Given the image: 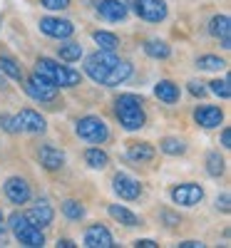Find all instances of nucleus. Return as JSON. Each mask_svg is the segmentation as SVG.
<instances>
[{"mask_svg":"<svg viewBox=\"0 0 231 248\" xmlns=\"http://www.w3.org/2000/svg\"><path fill=\"white\" fill-rule=\"evenodd\" d=\"M25 92L35 99V102H55L57 99V87L52 85L50 79H45L43 75H37V72H33L30 77H28V85H25Z\"/></svg>","mask_w":231,"mask_h":248,"instance_id":"6","label":"nucleus"},{"mask_svg":"<svg viewBox=\"0 0 231 248\" xmlns=\"http://www.w3.org/2000/svg\"><path fill=\"white\" fill-rule=\"evenodd\" d=\"M194 122L204 129H214L224 122V112L219 107H212V105H204V107H197L194 109Z\"/></svg>","mask_w":231,"mask_h":248,"instance_id":"14","label":"nucleus"},{"mask_svg":"<svg viewBox=\"0 0 231 248\" xmlns=\"http://www.w3.org/2000/svg\"><path fill=\"white\" fill-rule=\"evenodd\" d=\"M209 85H212L209 90H212L214 94H219L221 99H229V97H231V87H229V79H212V82H209Z\"/></svg>","mask_w":231,"mask_h":248,"instance_id":"31","label":"nucleus"},{"mask_svg":"<svg viewBox=\"0 0 231 248\" xmlns=\"http://www.w3.org/2000/svg\"><path fill=\"white\" fill-rule=\"evenodd\" d=\"M5 196H8V201H13L17 206L28 203L30 201V184L23 176H10L5 181Z\"/></svg>","mask_w":231,"mask_h":248,"instance_id":"12","label":"nucleus"},{"mask_svg":"<svg viewBox=\"0 0 231 248\" xmlns=\"http://www.w3.org/2000/svg\"><path fill=\"white\" fill-rule=\"evenodd\" d=\"M197 67L199 70H206V72H219V70L226 67V62L221 57H216V55H201L197 60Z\"/></svg>","mask_w":231,"mask_h":248,"instance_id":"26","label":"nucleus"},{"mask_svg":"<svg viewBox=\"0 0 231 248\" xmlns=\"http://www.w3.org/2000/svg\"><path fill=\"white\" fill-rule=\"evenodd\" d=\"M206 171L212 176H221L224 174V159L219 156V152H209L206 154Z\"/></svg>","mask_w":231,"mask_h":248,"instance_id":"30","label":"nucleus"},{"mask_svg":"<svg viewBox=\"0 0 231 248\" xmlns=\"http://www.w3.org/2000/svg\"><path fill=\"white\" fill-rule=\"evenodd\" d=\"M5 87H8V82H5V77H3V75H0V90H5Z\"/></svg>","mask_w":231,"mask_h":248,"instance_id":"42","label":"nucleus"},{"mask_svg":"<svg viewBox=\"0 0 231 248\" xmlns=\"http://www.w3.org/2000/svg\"><path fill=\"white\" fill-rule=\"evenodd\" d=\"M35 72L43 75L45 79H50L55 87H77L82 82V75L77 70L60 65V62H55L50 57H40L37 65H35Z\"/></svg>","mask_w":231,"mask_h":248,"instance_id":"3","label":"nucleus"},{"mask_svg":"<svg viewBox=\"0 0 231 248\" xmlns=\"http://www.w3.org/2000/svg\"><path fill=\"white\" fill-rule=\"evenodd\" d=\"M162 216H164V218H166V221H169V226H174V223H179V218H177V216H172V214H169V211H164V214H162Z\"/></svg>","mask_w":231,"mask_h":248,"instance_id":"39","label":"nucleus"},{"mask_svg":"<svg viewBox=\"0 0 231 248\" xmlns=\"http://www.w3.org/2000/svg\"><path fill=\"white\" fill-rule=\"evenodd\" d=\"M75 134L80 139H85L90 144H104L110 139V127L107 122H104L102 117H95V114H87L75 122Z\"/></svg>","mask_w":231,"mask_h":248,"instance_id":"4","label":"nucleus"},{"mask_svg":"<svg viewBox=\"0 0 231 248\" xmlns=\"http://www.w3.org/2000/svg\"><path fill=\"white\" fill-rule=\"evenodd\" d=\"M189 92H192L194 97H204V94H206V87L201 85V82L192 79V82H189Z\"/></svg>","mask_w":231,"mask_h":248,"instance_id":"34","label":"nucleus"},{"mask_svg":"<svg viewBox=\"0 0 231 248\" xmlns=\"http://www.w3.org/2000/svg\"><path fill=\"white\" fill-rule=\"evenodd\" d=\"M132 3H134V13L147 23H162L166 13H169L164 0H132Z\"/></svg>","mask_w":231,"mask_h":248,"instance_id":"7","label":"nucleus"},{"mask_svg":"<svg viewBox=\"0 0 231 248\" xmlns=\"http://www.w3.org/2000/svg\"><path fill=\"white\" fill-rule=\"evenodd\" d=\"M92 40L97 43V47L104 50V52H115L119 47V37L115 32H107V30H95L92 32Z\"/></svg>","mask_w":231,"mask_h":248,"instance_id":"21","label":"nucleus"},{"mask_svg":"<svg viewBox=\"0 0 231 248\" xmlns=\"http://www.w3.org/2000/svg\"><path fill=\"white\" fill-rule=\"evenodd\" d=\"M57 246H62V248H72V246H75V243H72V241H70V238H62V241H60V243H57Z\"/></svg>","mask_w":231,"mask_h":248,"instance_id":"40","label":"nucleus"},{"mask_svg":"<svg viewBox=\"0 0 231 248\" xmlns=\"http://www.w3.org/2000/svg\"><path fill=\"white\" fill-rule=\"evenodd\" d=\"M85 161H87V167H92V169H104L110 164V156H107V152H104V149L92 147V149L85 152Z\"/></svg>","mask_w":231,"mask_h":248,"instance_id":"23","label":"nucleus"},{"mask_svg":"<svg viewBox=\"0 0 231 248\" xmlns=\"http://www.w3.org/2000/svg\"><path fill=\"white\" fill-rule=\"evenodd\" d=\"M57 57L65 60V62H75V60L82 57V45L80 43H65V45H60L57 47Z\"/></svg>","mask_w":231,"mask_h":248,"instance_id":"27","label":"nucleus"},{"mask_svg":"<svg viewBox=\"0 0 231 248\" xmlns=\"http://www.w3.org/2000/svg\"><path fill=\"white\" fill-rule=\"evenodd\" d=\"M112 189H115V194L119 196V199H124V201H134V199H139L142 196V184L134 179V176H130V174H115V179H112Z\"/></svg>","mask_w":231,"mask_h":248,"instance_id":"9","label":"nucleus"},{"mask_svg":"<svg viewBox=\"0 0 231 248\" xmlns=\"http://www.w3.org/2000/svg\"><path fill=\"white\" fill-rule=\"evenodd\" d=\"M0 72H5L13 79H23V67H20L17 62L13 57H8V55H0Z\"/></svg>","mask_w":231,"mask_h":248,"instance_id":"29","label":"nucleus"},{"mask_svg":"<svg viewBox=\"0 0 231 248\" xmlns=\"http://www.w3.org/2000/svg\"><path fill=\"white\" fill-rule=\"evenodd\" d=\"M37 159L48 171H57V169L65 167V152H60L52 144H43V147L37 149Z\"/></svg>","mask_w":231,"mask_h":248,"instance_id":"13","label":"nucleus"},{"mask_svg":"<svg viewBox=\"0 0 231 248\" xmlns=\"http://www.w3.org/2000/svg\"><path fill=\"white\" fill-rule=\"evenodd\" d=\"M159 149L164 154H169V156H182L186 152V144L182 139H177V137H166V139L159 141Z\"/></svg>","mask_w":231,"mask_h":248,"instance_id":"25","label":"nucleus"},{"mask_svg":"<svg viewBox=\"0 0 231 248\" xmlns=\"http://www.w3.org/2000/svg\"><path fill=\"white\" fill-rule=\"evenodd\" d=\"M40 30H43L48 37L67 40V37H72L75 25L70 23V20H62V17H43V20H40Z\"/></svg>","mask_w":231,"mask_h":248,"instance_id":"10","label":"nucleus"},{"mask_svg":"<svg viewBox=\"0 0 231 248\" xmlns=\"http://www.w3.org/2000/svg\"><path fill=\"white\" fill-rule=\"evenodd\" d=\"M3 221H5V218H3V211H0V233L5 231V223H3Z\"/></svg>","mask_w":231,"mask_h":248,"instance_id":"41","label":"nucleus"},{"mask_svg":"<svg viewBox=\"0 0 231 248\" xmlns=\"http://www.w3.org/2000/svg\"><path fill=\"white\" fill-rule=\"evenodd\" d=\"M17 122H20V129L23 132H30V134H43L48 129L45 124V117H40L35 109H20V114H15Z\"/></svg>","mask_w":231,"mask_h":248,"instance_id":"15","label":"nucleus"},{"mask_svg":"<svg viewBox=\"0 0 231 248\" xmlns=\"http://www.w3.org/2000/svg\"><path fill=\"white\" fill-rule=\"evenodd\" d=\"M85 72L90 75L92 82L104 87H117L122 82H127L132 77V65L127 60H119L112 52L97 50L95 55H90L85 60Z\"/></svg>","mask_w":231,"mask_h":248,"instance_id":"1","label":"nucleus"},{"mask_svg":"<svg viewBox=\"0 0 231 248\" xmlns=\"http://www.w3.org/2000/svg\"><path fill=\"white\" fill-rule=\"evenodd\" d=\"M134 246L137 248H157V243L152 238H139V241H134Z\"/></svg>","mask_w":231,"mask_h":248,"instance_id":"36","label":"nucleus"},{"mask_svg":"<svg viewBox=\"0 0 231 248\" xmlns=\"http://www.w3.org/2000/svg\"><path fill=\"white\" fill-rule=\"evenodd\" d=\"M0 127H3L8 134H17V132H23V129H20L17 117H10V114H0Z\"/></svg>","mask_w":231,"mask_h":248,"instance_id":"32","label":"nucleus"},{"mask_svg":"<svg viewBox=\"0 0 231 248\" xmlns=\"http://www.w3.org/2000/svg\"><path fill=\"white\" fill-rule=\"evenodd\" d=\"M25 216L33 226H37V229H48V226L52 223V218H55V211H52V206L48 201H37Z\"/></svg>","mask_w":231,"mask_h":248,"instance_id":"17","label":"nucleus"},{"mask_svg":"<svg viewBox=\"0 0 231 248\" xmlns=\"http://www.w3.org/2000/svg\"><path fill=\"white\" fill-rule=\"evenodd\" d=\"M144 102L142 97L137 94H119L115 99V114L119 119V124L127 132H137L144 127V122H147V114H144Z\"/></svg>","mask_w":231,"mask_h":248,"instance_id":"2","label":"nucleus"},{"mask_svg":"<svg viewBox=\"0 0 231 248\" xmlns=\"http://www.w3.org/2000/svg\"><path fill=\"white\" fill-rule=\"evenodd\" d=\"M182 248H204V243L201 241H184V243H179Z\"/></svg>","mask_w":231,"mask_h":248,"instance_id":"38","label":"nucleus"},{"mask_svg":"<svg viewBox=\"0 0 231 248\" xmlns=\"http://www.w3.org/2000/svg\"><path fill=\"white\" fill-rule=\"evenodd\" d=\"M231 199H229V194H221L219 199H216V209L219 211H224V214H229L231 211V203H229Z\"/></svg>","mask_w":231,"mask_h":248,"instance_id":"35","label":"nucleus"},{"mask_svg":"<svg viewBox=\"0 0 231 248\" xmlns=\"http://www.w3.org/2000/svg\"><path fill=\"white\" fill-rule=\"evenodd\" d=\"M85 246H90V248H112L115 246V241H112V233L104 229V226H99V223H95V226H90V229L85 231Z\"/></svg>","mask_w":231,"mask_h":248,"instance_id":"16","label":"nucleus"},{"mask_svg":"<svg viewBox=\"0 0 231 248\" xmlns=\"http://www.w3.org/2000/svg\"><path fill=\"white\" fill-rule=\"evenodd\" d=\"M62 214L70 221H80V218H85V206L75 199H67V201H62Z\"/></svg>","mask_w":231,"mask_h":248,"instance_id":"28","label":"nucleus"},{"mask_svg":"<svg viewBox=\"0 0 231 248\" xmlns=\"http://www.w3.org/2000/svg\"><path fill=\"white\" fill-rule=\"evenodd\" d=\"M221 147H224V149H229V147H231V132H229V127L221 132Z\"/></svg>","mask_w":231,"mask_h":248,"instance_id":"37","label":"nucleus"},{"mask_svg":"<svg viewBox=\"0 0 231 248\" xmlns=\"http://www.w3.org/2000/svg\"><path fill=\"white\" fill-rule=\"evenodd\" d=\"M95 10L99 17L110 20V23H122L127 17V5L122 0H95Z\"/></svg>","mask_w":231,"mask_h":248,"instance_id":"11","label":"nucleus"},{"mask_svg":"<svg viewBox=\"0 0 231 248\" xmlns=\"http://www.w3.org/2000/svg\"><path fill=\"white\" fill-rule=\"evenodd\" d=\"M40 5L48 8V10H67L70 0H40Z\"/></svg>","mask_w":231,"mask_h":248,"instance_id":"33","label":"nucleus"},{"mask_svg":"<svg viewBox=\"0 0 231 248\" xmlns=\"http://www.w3.org/2000/svg\"><path fill=\"white\" fill-rule=\"evenodd\" d=\"M169 196H172V201L179 203V206H197V203H201V199H204V189H201L199 184H194V181H186V184L174 186Z\"/></svg>","mask_w":231,"mask_h":248,"instance_id":"8","label":"nucleus"},{"mask_svg":"<svg viewBox=\"0 0 231 248\" xmlns=\"http://www.w3.org/2000/svg\"><path fill=\"white\" fill-rule=\"evenodd\" d=\"M144 52L149 57H154V60H166L172 55V47L166 45L164 40H149V43L144 45Z\"/></svg>","mask_w":231,"mask_h":248,"instance_id":"24","label":"nucleus"},{"mask_svg":"<svg viewBox=\"0 0 231 248\" xmlns=\"http://www.w3.org/2000/svg\"><path fill=\"white\" fill-rule=\"evenodd\" d=\"M0 30H3V17H0Z\"/></svg>","mask_w":231,"mask_h":248,"instance_id":"43","label":"nucleus"},{"mask_svg":"<svg viewBox=\"0 0 231 248\" xmlns=\"http://www.w3.org/2000/svg\"><path fill=\"white\" fill-rule=\"evenodd\" d=\"M10 223V229L15 233V238L23 243V246H30V248H37V246H43L45 243V236H43V229H37V226H33L28 221V216L23 214H13L8 218Z\"/></svg>","mask_w":231,"mask_h":248,"instance_id":"5","label":"nucleus"},{"mask_svg":"<svg viewBox=\"0 0 231 248\" xmlns=\"http://www.w3.org/2000/svg\"><path fill=\"white\" fill-rule=\"evenodd\" d=\"M154 154H157L154 147H152V144H147V141H134V144H130V149H127V156H130L132 161H137V164L152 161Z\"/></svg>","mask_w":231,"mask_h":248,"instance_id":"20","label":"nucleus"},{"mask_svg":"<svg viewBox=\"0 0 231 248\" xmlns=\"http://www.w3.org/2000/svg\"><path fill=\"white\" fill-rule=\"evenodd\" d=\"M154 94H157V99L164 102V105H177L182 92H179L177 82H172V79H159L157 85H154Z\"/></svg>","mask_w":231,"mask_h":248,"instance_id":"19","label":"nucleus"},{"mask_svg":"<svg viewBox=\"0 0 231 248\" xmlns=\"http://www.w3.org/2000/svg\"><path fill=\"white\" fill-rule=\"evenodd\" d=\"M209 32H212L216 40H221V47L229 50L231 47V20L229 15H216L209 23Z\"/></svg>","mask_w":231,"mask_h":248,"instance_id":"18","label":"nucleus"},{"mask_svg":"<svg viewBox=\"0 0 231 248\" xmlns=\"http://www.w3.org/2000/svg\"><path fill=\"white\" fill-rule=\"evenodd\" d=\"M110 216L115 218V221H119L122 226H142V221H139V216L137 214H132L130 209H124V206H117V203H112L110 206Z\"/></svg>","mask_w":231,"mask_h":248,"instance_id":"22","label":"nucleus"}]
</instances>
